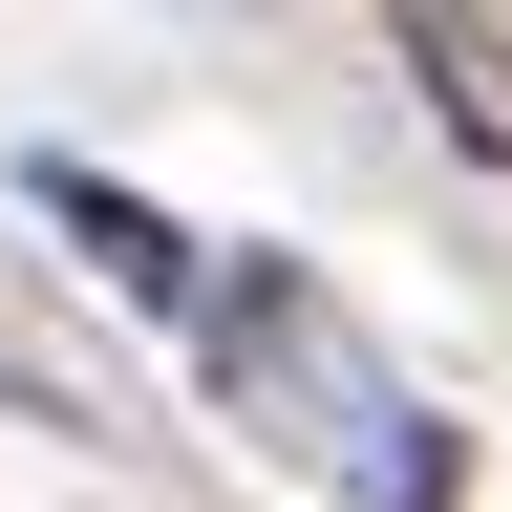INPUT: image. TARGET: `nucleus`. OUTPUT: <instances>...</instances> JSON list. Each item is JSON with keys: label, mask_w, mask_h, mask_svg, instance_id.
Here are the masks:
<instances>
[{"label": "nucleus", "mask_w": 512, "mask_h": 512, "mask_svg": "<svg viewBox=\"0 0 512 512\" xmlns=\"http://www.w3.org/2000/svg\"><path fill=\"white\" fill-rule=\"evenodd\" d=\"M192 342H214L235 427L278 448V470L363 491V512H470V448H448L406 384H384V342L299 278V256H235V278H192Z\"/></svg>", "instance_id": "f257e3e1"}, {"label": "nucleus", "mask_w": 512, "mask_h": 512, "mask_svg": "<svg viewBox=\"0 0 512 512\" xmlns=\"http://www.w3.org/2000/svg\"><path fill=\"white\" fill-rule=\"evenodd\" d=\"M406 86H427L448 150H491V171H512V0H427V22H406Z\"/></svg>", "instance_id": "f03ea898"}, {"label": "nucleus", "mask_w": 512, "mask_h": 512, "mask_svg": "<svg viewBox=\"0 0 512 512\" xmlns=\"http://www.w3.org/2000/svg\"><path fill=\"white\" fill-rule=\"evenodd\" d=\"M43 214L86 235V256H107L128 299H171V320H192V235H171V214H128V192H86V171H43Z\"/></svg>", "instance_id": "7ed1b4c3"}]
</instances>
